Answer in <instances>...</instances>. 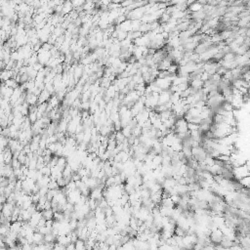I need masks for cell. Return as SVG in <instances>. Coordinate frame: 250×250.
Wrapping results in <instances>:
<instances>
[{
	"label": "cell",
	"instance_id": "obj_11",
	"mask_svg": "<svg viewBox=\"0 0 250 250\" xmlns=\"http://www.w3.org/2000/svg\"><path fill=\"white\" fill-rule=\"evenodd\" d=\"M189 9L193 13H195V12L200 11V10L202 9V5H201V3H200V2H193V4L190 5Z\"/></svg>",
	"mask_w": 250,
	"mask_h": 250
},
{
	"label": "cell",
	"instance_id": "obj_9",
	"mask_svg": "<svg viewBox=\"0 0 250 250\" xmlns=\"http://www.w3.org/2000/svg\"><path fill=\"white\" fill-rule=\"evenodd\" d=\"M4 83L6 86L12 88V89H16V88H18L20 86V83L15 79V78H10L7 81H5Z\"/></svg>",
	"mask_w": 250,
	"mask_h": 250
},
{
	"label": "cell",
	"instance_id": "obj_6",
	"mask_svg": "<svg viewBox=\"0 0 250 250\" xmlns=\"http://www.w3.org/2000/svg\"><path fill=\"white\" fill-rule=\"evenodd\" d=\"M51 96H52V95H51L50 93H49V92H48L47 90H46V89L42 90L41 94L38 96V104H37V105L42 104V103H46V102H48V101H49V99L51 98Z\"/></svg>",
	"mask_w": 250,
	"mask_h": 250
},
{
	"label": "cell",
	"instance_id": "obj_17",
	"mask_svg": "<svg viewBox=\"0 0 250 250\" xmlns=\"http://www.w3.org/2000/svg\"><path fill=\"white\" fill-rule=\"evenodd\" d=\"M48 188H49V190H57V189H60V187H59V185H58L57 180H54V179H51V181L49 182Z\"/></svg>",
	"mask_w": 250,
	"mask_h": 250
},
{
	"label": "cell",
	"instance_id": "obj_12",
	"mask_svg": "<svg viewBox=\"0 0 250 250\" xmlns=\"http://www.w3.org/2000/svg\"><path fill=\"white\" fill-rule=\"evenodd\" d=\"M68 164V158L65 156H60L58 158V162H57V165L59 167H61V168L64 170V168L65 167V165Z\"/></svg>",
	"mask_w": 250,
	"mask_h": 250
},
{
	"label": "cell",
	"instance_id": "obj_15",
	"mask_svg": "<svg viewBox=\"0 0 250 250\" xmlns=\"http://www.w3.org/2000/svg\"><path fill=\"white\" fill-rule=\"evenodd\" d=\"M75 243V249H85L86 248V244H85V241L83 239H80L78 238L76 241L74 242Z\"/></svg>",
	"mask_w": 250,
	"mask_h": 250
},
{
	"label": "cell",
	"instance_id": "obj_18",
	"mask_svg": "<svg viewBox=\"0 0 250 250\" xmlns=\"http://www.w3.org/2000/svg\"><path fill=\"white\" fill-rule=\"evenodd\" d=\"M48 190H49V188L48 186H45V187H40V190H39V195L40 196H43L46 195L48 193Z\"/></svg>",
	"mask_w": 250,
	"mask_h": 250
},
{
	"label": "cell",
	"instance_id": "obj_16",
	"mask_svg": "<svg viewBox=\"0 0 250 250\" xmlns=\"http://www.w3.org/2000/svg\"><path fill=\"white\" fill-rule=\"evenodd\" d=\"M40 171H41L42 174H43L44 176H51V171H52V169H51L50 166L47 165V164L42 167V168L40 169Z\"/></svg>",
	"mask_w": 250,
	"mask_h": 250
},
{
	"label": "cell",
	"instance_id": "obj_8",
	"mask_svg": "<svg viewBox=\"0 0 250 250\" xmlns=\"http://www.w3.org/2000/svg\"><path fill=\"white\" fill-rule=\"evenodd\" d=\"M33 243H35V244H42V243H45L43 233H41L40 232H34L33 233Z\"/></svg>",
	"mask_w": 250,
	"mask_h": 250
},
{
	"label": "cell",
	"instance_id": "obj_10",
	"mask_svg": "<svg viewBox=\"0 0 250 250\" xmlns=\"http://www.w3.org/2000/svg\"><path fill=\"white\" fill-rule=\"evenodd\" d=\"M54 211L53 209H45L42 211V215H43V218H45L46 220H50V219H54Z\"/></svg>",
	"mask_w": 250,
	"mask_h": 250
},
{
	"label": "cell",
	"instance_id": "obj_1",
	"mask_svg": "<svg viewBox=\"0 0 250 250\" xmlns=\"http://www.w3.org/2000/svg\"><path fill=\"white\" fill-rule=\"evenodd\" d=\"M233 175H235L236 180L241 181L250 175V168L247 164H241L239 166L233 167Z\"/></svg>",
	"mask_w": 250,
	"mask_h": 250
},
{
	"label": "cell",
	"instance_id": "obj_2",
	"mask_svg": "<svg viewBox=\"0 0 250 250\" xmlns=\"http://www.w3.org/2000/svg\"><path fill=\"white\" fill-rule=\"evenodd\" d=\"M38 55V62H41L43 65H46L48 64L49 60L52 58V55H51V52L50 51H42V50H39V52L37 53Z\"/></svg>",
	"mask_w": 250,
	"mask_h": 250
},
{
	"label": "cell",
	"instance_id": "obj_5",
	"mask_svg": "<svg viewBox=\"0 0 250 250\" xmlns=\"http://www.w3.org/2000/svg\"><path fill=\"white\" fill-rule=\"evenodd\" d=\"M25 102H27L29 106L37 105L38 104V96H36V95L33 94V93L27 92V95H25Z\"/></svg>",
	"mask_w": 250,
	"mask_h": 250
},
{
	"label": "cell",
	"instance_id": "obj_3",
	"mask_svg": "<svg viewBox=\"0 0 250 250\" xmlns=\"http://www.w3.org/2000/svg\"><path fill=\"white\" fill-rule=\"evenodd\" d=\"M90 197L94 198L96 200H101L104 197L103 195V189L101 187H97L95 189L92 190V192L90 193Z\"/></svg>",
	"mask_w": 250,
	"mask_h": 250
},
{
	"label": "cell",
	"instance_id": "obj_13",
	"mask_svg": "<svg viewBox=\"0 0 250 250\" xmlns=\"http://www.w3.org/2000/svg\"><path fill=\"white\" fill-rule=\"evenodd\" d=\"M72 173H73V171H72L70 164L68 163L67 165H65V168H64V170H62V176H64V177H71Z\"/></svg>",
	"mask_w": 250,
	"mask_h": 250
},
{
	"label": "cell",
	"instance_id": "obj_7",
	"mask_svg": "<svg viewBox=\"0 0 250 250\" xmlns=\"http://www.w3.org/2000/svg\"><path fill=\"white\" fill-rule=\"evenodd\" d=\"M72 7H74L73 4H72L71 0H67V1H64L62 3V14H70V13L72 11Z\"/></svg>",
	"mask_w": 250,
	"mask_h": 250
},
{
	"label": "cell",
	"instance_id": "obj_4",
	"mask_svg": "<svg viewBox=\"0 0 250 250\" xmlns=\"http://www.w3.org/2000/svg\"><path fill=\"white\" fill-rule=\"evenodd\" d=\"M15 76V71L14 70H7V68H5V70H2L1 72V80L2 82H5L7 81L10 78H14Z\"/></svg>",
	"mask_w": 250,
	"mask_h": 250
},
{
	"label": "cell",
	"instance_id": "obj_14",
	"mask_svg": "<svg viewBox=\"0 0 250 250\" xmlns=\"http://www.w3.org/2000/svg\"><path fill=\"white\" fill-rule=\"evenodd\" d=\"M44 241L45 242H55V241H57V235H54L53 233H47L44 235Z\"/></svg>",
	"mask_w": 250,
	"mask_h": 250
}]
</instances>
